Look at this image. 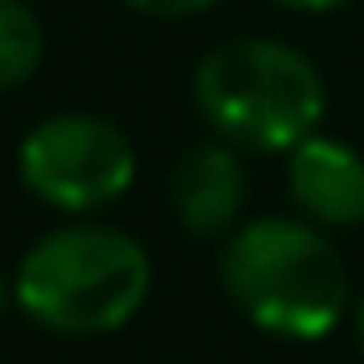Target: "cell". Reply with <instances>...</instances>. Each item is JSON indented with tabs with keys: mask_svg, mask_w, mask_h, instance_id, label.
I'll return each mask as SVG.
<instances>
[{
	"mask_svg": "<svg viewBox=\"0 0 364 364\" xmlns=\"http://www.w3.org/2000/svg\"><path fill=\"white\" fill-rule=\"evenodd\" d=\"M220 279L259 329L284 339L329 334L349 304V269L324 225L289 215L240 225L220 250Z\"/></svg>",
	"mask_w": 364,
	"mask_h": 364,
	"instance_id": "6da1fadb",
	"label": "cell"
},
{
	"mask_svg": "<svg viewBox=\"0 0 364 364\" xmlns=\"http://www.w3.org/2000/svg\"><path fill=\"white\" fill-rule=\"evenodd\" d=\"M150 299V255L115 225L50 230L16 274V304L50 334H115Z\"/></svg>",
	"mask_w": 364,
	"mask_h": 364,
	"instance_id": "7a4b0ae2",
	"label": "cell"
},
{
	"mask_svg": "<svg viewBox=\"0 0 364 364\" xmlns=\"http://www.w3.org/2000/svg\"><path fill=\"white\" fill-rule=\"evenodd\" d=\"M195 105L240 150H294L324 115V80L294 46L250 36L200 60Z\"/></svg>",
	"mask_w": 364,
	"mask_h": 364,
	"instance_id": "3957f363",
	"label": "cell"
},
{
	"mask_svg": "<svg viewBox=\"0 0 364 364\" xmlns=\"http://www.w3.org/2000/svg\"><path fill=\"white\" fill-rule=\"evenodd\" d=\"M21 180L36 200L55 210H100L120 200L135 180V150L105 115L65 110L41 120L21 145Z\"/></svg>",
	"mask_w": 364,
	"mask_h": 364,
	"instance_id": "277c9868",
	"label": "cell"
},
{
	"mask_svg": "<svg viewBox=\"0 0 364 364\" xmlns=\"http://www.w3.org/2000/svg\"><path fill=\"white\" fill-rule=\"evenodd\" d=\"M289 200L304 220L344 230L364 220V155L329 135H304L289 150Z\"/></svg>",
	"mask_w": 364,
	"mask_h": 364,
	"instance_id": "5b68a950",
	"label": "cell"
},
{
	"mask_svg": "<svg viewBox=\"0 0 364 364\" xmlns=\"http://www.w3.org/2000/svg\"><path fill=\"white\" fill-rule=\"evenodd\" d=\"M245 165H240V145L230 140H205L190 155H180L175 175H170V200L175 215L190 235L200 240H220L235 230L240 210H245Z\"/></svg>",
	"mask_w": 364,
	"mask_h": 364,
	"instance_id": "8992f818",
	"label": "cell"
},
{
	"mask_svg": "<svg viewBox=\"0 0 364 364\" xmlns=\"http://www.w3.org/2000/svg\"><path fill=\"white\" fill-rule=\"evenodd\" d=\"M46 55V31L26 0H0V90H16L36 75Z\"/></svg>",
	"mask_w": 364,
	"mask_h": 364,
	"instance_id": "52a82bcc",
	"label": "cell"
},
{
	"mask_svg": "<svg viewBox=\"0 0 364 364\" xmlns=\"http://www.w3.org/2000/svg\"><path fill=\"white\" fill-rule=\"evenodd\" d=\"M125 6L140 11V16H165V21H175V16H195V11L215 6V0H125Z\"/></svg>",
	"mask_w": 364,
	"mask_h": 364,
	"instance_id": "ba28073f",
	"label": "cell"
},
{
	"mask_svg": "<svg viewBox=\"0 0 364 364\" xmlns=\"http://www.w3.org/2000/svg\"><path fill=\"white\" fill-rule=\"evenodd\" d=\"M279 6H289V11H329L339 0H279Z\"/></svg>",
	"mask_w": 364,
	"mask_h": 364,
	"instance_id": "9c48e42d",
	"label": "cell"
},
{
	"mask_svg": "<svg viewBox=\"0 0 364 364\" xmlns=\"http://www.w3.org/2000/svg\"><path fill=\"white\" fill-rule=\"evenodd\" d=\"M11 294H16V284H6V274H0V314H6V304H11Z\"/></svg>",
	"mask_w": 364,
	"mask_h": 364,
	"instance_id": "30bf717a",
	"label": "cell"
},
{
	"mask_svg": "<svg viewBox=\"0 0 364 364\" xmlns=\"http://www.w3.org/2000/svg\"><path fill=\"white\" fill-rule=\"evenodd\" d=\"M359 349H364V304H359Z\"/></svg>",
	"mask_w": 364,
	"mask_h": 364,
	"instance_id": "8fae6325",
	"label": "cell"
}]
</instances>
